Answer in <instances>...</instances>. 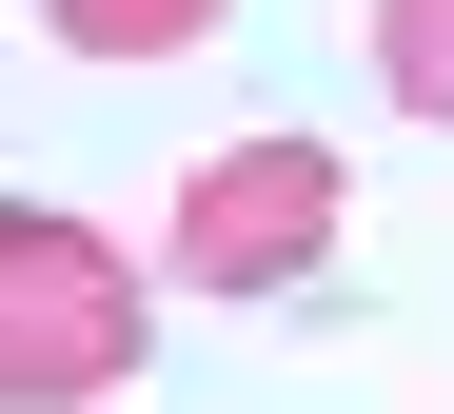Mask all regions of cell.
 <instances>
[{
  "label": "cell",
  "instance_id": "6da1fadb",
  "mask_svg": "<svg viewBox=\"0 0 454 414\" xmlns=\"http://www.w3.org/2000/svg\"><path fill=\"white\" fill-rule=\"evenodd\" d=\"M138 336H159V277H138L99 217L0 198V414H99V394H138Z\"/></svg>",
  "mask_w": 454,
  "mask_h": 414
},
{
  "label": "cell",
  "instance_id": "7a4b0ae2",
  "mask_svg": "<svg viewBox=\"0 0 454 414\" xmlns=\"http://www.w3.org/2000/svg\"><path fill=\"white\" fill-rule=\"evenodd\" d=\"M336 217H356L336 138H217L198 178H178V217H159V257L198 296H296V277L336 257Z\"/></svg>",
  "mask_w": 454,
  "mask_h": 414
},
{
  "label": "cell",
  "instance_id": "3957f363",
  "mask_svg": "<svg viewBox=\"0 0 454 414\" xmlns=\"http://www.w3.org/2000/svg\"><path fill=\"white\" fill-rule=\"evenodd\" d=\"M80 59H178V40H217V0H40Z\"/></svg>",
  "mask_w": 454,
  "mask_h": 414
},
{
  "label": "cell",
  "instance_id": "277c9868",
  "mask_svg": "<svg viewBox=\"0 0 454 414\" xmlns=\"http://www.w3.org/2000/svg\"><path fill=\"white\" fill-rule=\"evenodd\" d=\"M375 79L415 119H454V0H375Z\"/></svg>",
  "mask_w": 454,
  "mask_h": 414
}]
</instances>
